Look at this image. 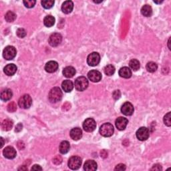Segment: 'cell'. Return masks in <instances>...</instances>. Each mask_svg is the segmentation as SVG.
I'll list each match as a JSON object with an SVG mask.
<instances>
[{"label":"cell","instance_id":"obj_1","mask_svg":"<svg viewBox=\"0 0 171 171\" xmlns=\"http://www.w3.org/2000/svg\"><path fill=\"white\" fill-rule=\"evenodd\" d=\"M62 98V92L60 88L54 87L49 91L48 99L52 103H56L60 101Z\"/></svg>","mask_w":171,"mask_h":171},{"label":"cell","instance_id":"obj_2","mask_svg":"<svg viewBox=\"0 0 171 171\" xmlns=\"http://www.w3.org/2000/svg\"><path fill=\"white\" fill-rule=\"evenodd\" d=\"M100 134L104 137H110L114 134V126L110 123H105L102 124L99 129Z\"/></svg>","mask_w":171,"mask_h":171},{"label":"cell","instance_id":"obj_3","mask_svg":"<svg viewBox=\"0 0 171 171\" xmlns=\"http://www.w3.org/2000/svg\"><path fill=\"white\" fill-rule=\"evenodd\" d=\"M75 88L78 91L82 92L85 90L88 86V80L84 76H80L76 79L74 82Z\"/></svg>","mask_w":171,"mask_h":171},{"label":"cell","instance_id":"obj_4","mask_svg":"<svg viewBox=\"0 0 171 171\" xmlns=\"http://www.w3.org/2000/svg\"><path fill=\"white\" fill-rule=\"evenodd\" d=\"M32 104V99L29 94H24L18 100V105L21 108L28 109Z\"/></svg>","mask_w":171,"mask_h":171},{"label":"cell","instance_id":"obj_5","mask_svg":"<svg viewBox=\"0 0 171 171\" xmlns=\"http://www.w3.org/2000/svg\"><path fill=\"white\" fill-rule=\"evenodd\" d=\"M16 53H17L16 49L14 46H11V45H8L3 49V56L6 60H13L15 57Z\"/></svg>","mask_w":171,"mask_h":171},{"label":"cell","instance_id":"obj_6","mask_svg":"<svg viewBox=\"0 0 171 171\" xmlns=\"http://www.w3.org/2000/svg\"><path fill=\"white\" fill-rule=\"evenodd\" d=\"M100 61V56L98 52H92L87 58V63L90 66H97Z\"/></svg>","mask_w":171,"mask_h":171},{"label":"cell","instance_id":"obj_7","mask_svg":"<svg viewBox=\"0 0 171 171\" xmlns=\"http://www.w3.org/2000/svg\"><path fill=\"white\" fill-rule=\"evenodd\" d=\"M96 128V122L93 118H87L83 123V128L86 132H93Z\"/></svg>","mask_w":171,"mask_h":171},{"label":"cell","instance_id":"obj_8","mask_svg":"<svg viewBox=\"0 0 171 171\" xmlns=\"http://www.w3.org/2000/svg\"><path fill=\"white\" fill-rule=\"evenodd\" d=\"M68 167L72 170H78L82 165V159L76 156L71 157L68 160Z\"/></svg>","mask_w":171,"mask_h":171},{"label":"cell","instance_id":"obj_9","mask_svg":"<svg viewBox=\"0 0 171 171\" xmlns=\"http://www.w3.org/2000/svg\"><path fill=\"white\" fill-rule=\"evenodd\" d=\"M62 41V36L58 33H53L49 37L48 42L52 47H56L59 45Z\"/></svg>","mask_w":171,"mask_h":171},{"label":"cell","instance_id":"obj_10","mask_svg":"<svg viewBox=\"0 0 171 171\" xmlns=\"http://www.w3.org/2000/svg\"><path fill=\"white\" fill-rule=\"evenodd\" d=\"M136 135L137 139L140 141L147 140L150 135L149 130L146 127H140L139 130L136 131Z\"/></svg>","mask_w":171,"mask_h":171},{"label":"cell","instance_id":"obj_11","mask_svg":"<svg viewBox=\"0 0 171 171\" xmlns=\"http://www.w3.org/2000/svg\"><path fill=\"white\" fill-rule=\"evenodd\" d=\"M135 108L132 104L130 102H126L123 104L121 107V112L125 116H131L134 113Z\"/></svg>","mask_w":171,"mask_h":171},{"label":"cell","instance_id":"obj_12","mask_svg":"<svg viewBox=\"0 0 171 171\" xmlns=\"http://www.w3.org/2000/svg\"><path fill=\"white\" fill-rule=\"evenodd\" d=\"M89 80L93 82H98L102 79V74L98 70H91L88 73Z\"/></svg>","mask_w":171,"mask_h":171},{"label":"cell","instance_id":"obj_13","mask_svg":"<svg viewBox=\"0 0 171 171\" xmlns=\"http://www.w3.org/2000/svg\"><path fill=\"white\" fill-rule=\"evenodd\" d=\"M3 156L6 158H8V159H14V158L16 156V151L15 148L12 147H7L4 148L3 151Z\"/></svg>","mask_w":171,"mask_h":171},{"label":"cell","instance_id":"obj_14","mask_svg":"<svg viewBox=\"0 0 171 171\" xmlns=\"http://www.w3.org/2000/svg\"><path fill=\"white\" fill-rule=\"evenodd\" d=\"M128 123V120L124 117H119L116 120L115 125L119 130H124L126 128L127 124Z\"/></svg>","mask_w":171,"mask_h":171},{"label":"cell","instance_id":"obj_15","mask_svg":"<svg viewBox=\"0 0 171 171\" xmlns=\"http://www.w3.org/2000/svg\"><path fill=\"white\" fill-rule=\"evenodd\" d=\"M58 69V64L56 61H49L45 66V70L48 73H53Z\"/></svg>","mask_w":171,"mask_h":171},{"label":"cell","instance_id":"obj_16","mask_svg":"<svg viewBox=\"0 0 171 171\" xmlns=\"http://www.w3.org/2000/svg\"><path fill=\"white\" fill-rule=\"evenodd\" d=\"M70 135L74 140H78L81 139V138L82 137V131L80 128H74L70 130Z\"/></svg>","mask_w":171,"mask_h":171},{"label":"cell","instance_id":"obj_17","mask_svg":"<svg viewBox=\"0 0 171 171\" xmlns=\"http://www.w3.org/2000/svg\"><path fill=\"white\" fill-rule=\"evenodd\" d=\"M17 70H18L17 66H16L15 64H7L6 67L4 68L3 71H4V73H5L6 75L11 76H13V75H14L16 73Z\"/></svg>","mask_w":171,"mask_h":171},{"label":"cell","instance_id":"obj_18","mask_svg":"<svg viewBox=\"0 0 171 171\" xmlns=\"http://www.w3.org/2000/svg\"><path fill=\"white\" fill-rule=\"evenodd\" d=\"M74 3L72 1H66L62 6V10L66 14H68L72 11Z\"/></svg>","mask_w":171,"mask_h":171},{"label":"cell","instance_id":"obj_19","mask_svg":"<svg viewBox=\"0 0 171 171\" xmlns=\"http://www.w3.org/2000/svg\"><path fill=\"white\" fill-rule=\"evenodd\" d=\"M84 169L86 171H94L97 169V163L93 160H87L84 164Z\"/></svg>","mask_w":171,"mask_h":171},{"label":"cell","instance_id":"obj_20","mask_svg":"<svg viewBox=\"0 0 171 171\" xmlns=\"http://www.w3.org/2000/svg\"><path fill=\"white\" fill-rule=\"evenodd\" d=\"M118 74L120 76L123 78H130L132 76V71L128 67L121 68Z\"/></svg>","mask_w":171,"mask_h":171},{"label":"cell","instance_id":"obj_21","mask_svg":"<svg viewBox=\"0 0 171 171\" xmlns=\"http://www.w3.org/2000/svg\"><path fill=\"white\" fill-rule=\"evenodd\" d=\"M12 96H13L12 91L9 88H6L2 92L0 97H1L2 100L8 101L12 98Z\"/></svg>","mask_w":171,"mask_h":171},{"label":"cell","instance_id":"obj_22","mask_svg":"<svg viewBox=\"0 0 171 171\" xmlns=\"http://www.w3.org/2000/svg\"><path fill=\"white\" fill-rule=\"evenodd\" d=\"M63 74L66 78H72L76 74V70L72 66H67L63 70Z\"/></svg>","mask_w":171,"mask_h":171},{"label":"cell","instance_id":"obj_23","mask_svg":"<svg viewBox=\"0 0 171 171\" xmlns=\"http://www.w3.org/2000/svg\"><path fill=\"white\" fill-rule=\"evenodd\" d=\"M70 144L68 141H66V140L62 141L60 144L59 150L61 154H65L66 153H68L70 151Z\"/></svg>","mask_w":171,"mask_h":171},{"label":"cell","instance_id":"obj_24","mask_svg":"<svg viewBox=\"0 0 171 171\" xmlns=\"http://www.w3.org/2000/svg\"><path fill=\"white\" fill-rule=\"evenodd\" d=\"M62 89H63L66 92H70L74 88V84L71 80H66L62 82Z\"/></svg>","mask_w":171,"mask_h":171},{"label":"cell","instance_id":"obj_25","mask_svg":"<svg viewBox=\"0 0 171 171\" xmlns=\"http://www.w3.org/2000/svg\"><path fill=\"white\" fill-rule=\"evenodd\" d=\"M13 121L10 119L4 120L2 124V130L4 131H9L13 127Z\"/></svg>","mask_w":171,"mask_h":171},{"label":"cell","instance_id":"obj_26","mask_svg":"<svg viewBox=\"0 0 171 171\" xmlns=\"http://www.w3.org/2000/svg\"><path fill=\"white\" fill-rule=\"evenodd\" d=\"M141 14L145 17H151L152 14V9L151 6L144 5L141 8Z\"/></svg>","mask_w":171,"mask_h":171},{"label":"cell","instance_id":"obj_27","mask_svg":"<svg viewBox=\"0 0 171 171\" xmlns=\"http://www.w3.org/2000/svg\"><path fill=\"white\" fill-rule=\"evenodd\" d=\"M44 24L48 28L52 27L55 24V18L52 15L45 16L44 19Z\"/></svg>","mask_w":171,"mask_h":171},{"label":"cell","instance_id":"obj_28","mask_svg":"<svg viewBox=\"0 0 171 171\" xmlns=\"http://www.w3.org/2000/svg\"><path fill=\"white\" fill-rule=\"evenodd\" d=\"M146 68H147V70L148 72L151 73H153L155 72L158 69V66L157 64L155 63V62H150L147 64V66H146Z\"/></svg>","mask_w":171,"mask_h":171},{"label":"cell","instance_id":"obj_29","mask_svg":"<svg viewBox=\"0 0 171 171\" xmlns=\"http://www.w3.org/2000/svg\"><path fill=\"white\" fill-rule=\"evenodd\" d=\"M104 73H105L106 75H107V76H112V75L114 74L115 68L114 66L109 64V65H107L106 66H105V68H104Z\"/></svg>","mask_w":171,"mask_h":171},{"label":"cell","instance_id":"obj_30","mask_svg":"<svg viewBox=\"0 0 171 171\" xmlns=\"http://www.w3.org/2000/svg\"><path fill=\"white\" fill-rule=\"evenodd\" d=\"M129 66H130V67L132 70L136 71L138 70H139L140 66V64L139 61L136 59H132L129 62Z\"/></svg>","mask_w":171,"mask_h":171},{"label":"cell","instance_id":"obj_31","mask_svg":"<svg viewBox=\"0 0 171 171\" xmlns=\"http://www.w3.org/2000/svg\"><path fill=\"white\" fill-rule=\"evenodd\" d=\"M5 19L7 22H13L16 19V15L15 14L14 12L9 11L6 13L5 15Z\"/></svg>","mask_w":171,"mask_h":171},{"label":"cell","instance_id":"obj_32","mask_svg":"<svg viewBox=\"0 0 171 171\" xmlns=\"http://www.w3.org/2000/svg\"><path fill=\"white\" fill-rule=\"evenodd\" d=\"M41 3L45 9H50L54 5V1L52 0H43Z\"/></svg>","mask_w":171,"mask_h":171},{"label":"cell","instance_id":"obj_33","mask_svg":"<svg viewBox=\"0 0 171 171\" xmlns=\"http://www.w3.org/2000/svg\"><path fill=\"white\" fill-rule=\"evenodd\" d=\"M164 123L167 126H171V115H170V112H168L166 114L165 117L163 118Z\"/></svg>","mask_w":171,"mask_h":171},{"label":"cell","instance_id":"obj_34","mask_svg":"<svg viewBox=\"0 0 171 171\" xmlns=\"http://www.w3.org/2000/svg\"><path fill=\"white\" fill-rule=\"evenodd\" d=\"M16 34H17V36L20 37V38H24V37L26 36L27 33L24 28H18L17 32H16Z\"/></svg>","mask_w":171,"mask_h":171},{"label":"cell","instance_id":"obj_35","mask_svg":"<svg viewBox=\"0 0 171 171\" xmlns=\"http://www.w3.org/2000/svg\"><path fill=\"white\" fill-rule=\"evenodd\" d=\"M17 110V105L14 102H11L7 105V110L10 112H14Z\"/></svg>","mask_w":171,"mask_h":171},{"label":"cell","instance_id":"obj_36","mask_svg":"<svg viewBox=\"0 0 171 171\" xmlns=\"http://www.w3.org/2000/svg\"><path fill=\"white\" fill-rule=\"evenodd\" d=\"M36 2L35 0H27V1H24V6L28 8L34 7Z\"/></svg>","mask_w":171,"mask_h":171},{"label":"cell","instance_id":"obj_37","mask_svg":"<svg viewBox=\"0 0 171 171\" xmlns=\"http://www.w3.org/2000/svg\"><path fill=\"white\" fill-rule=\"evenodd\" d=\"M62 158L60 156H56L55 158L53 159V162L55 165H60L62 163Z\"/></svg>","mask_w":171,"mask_h":171},{"label":"cell","instance_id":"obj_38","mask_svg":"<svg viewBox=\"0 0 171 171\" xmlns=\"http://www.w3.org/2000/svg\"><path fill=\"white\" fill-rule=\"evenodd\" d=\"M126 170V165L124 164H119L117 166H116V168L114 169V170H120V171H122Z\"/></svg>","mask_w":171,"mask_h":171},{"label":"cell","instance_id":"obj_39","mask_svg":"<svg viewBox=\"0 0 171 171\" xmlns=\"http://www.w3.org/2000/svg\"><path fill=\"white\" fill-rule=\"evenodd\" d=\"M120 96H121V93L120 90H115L113 92V94H112V96H113V98L115 100L119 99L120 98Z\"/></svg>","mask_w":171,"mask_h":171},{"label":"cell","instance_id":"obj_40","mask_svg":"<svg viewBox=\"0 0 171 171\" xmlns=\"http://www.w3.org/2000/svg\"><path fill=\"white\" fill-rule=\"evenodd\" d=\"M162 169V166L160 165H158V164H156V165H154L153 166V167L151 169V170H161Z\"/></svg>","mask_w":171,"mask_h":171},{"label":"cell","instance_id":"obj_41","mask_svg":"<svg viewBox=\"0 0 171 171\" xmlns=\"http://www.w3.org/2000/svg\"><path fill=\"white\" fill-rule=\"evenodd\" d=\"M31 170H42V168H41L40 165H35L32 166Z\"/></svg>","mask_w":171,"mask_h":171},{"label":"cell","instance_id":"obj_42","mask_svg":"<svg viewBox=\"0 0 171 171\" xmlns=\"http://www.w3.org/2000/svg\"><path fill=\"white\" fill-rule=\"evenodd\" d=\"M22 124H21V123H19V124H18V125H17V126H16V127H15V132H20L21 130H22Z\"/></svg>","mask_w":171,"mask_h":171},{"label":"cell","instance_id":"obj_43","mask_svg":"<svg viewBox=\"0 0 171 171\" xmlns=\"http://www.w3.org/2000/svg\"><path fill=\"white\" fill-rule=\"evenodd\" d=\"M107 156H108V153L106 151H104H104L101 152V156H102L103 158H106Z\"/></svg>","mask_w":171,"mask_h":171},{"label":"cell","instance_id":"obj_44","mask_svg":"<svg viewBox=\"0 0 171 171\" xmlns=\"http://www.w3.org/2000/svg\"><path fill=\"white\" fill-rule=\"evenodd\" d=\"M19 170H28V168L27 167H25V166H21L20 168L18 169Z\"/></svg>","mask_w":171,"mask_h":171},{"label":"cell","instance_id":"obj_45","mask_svg":"<svg viewBox=\"0 0 171 171\" xmlns=\"http://www.w3.org/2000/svg\"><path fill=\"white\" fill-rule=\"evenodd\" d=\"M1 140H2V145H1V148H2V147H3V144H4V143H3V138H1Z\"/></svg>","mask_w":171,"mask_h":171},{"label":"cell","instance_id":"obj_46","mask_svg":"<svg viewBox=\"0 0 171 171\" xmlns=\"http://www.w3.org/2000/svg\"><path fill=\"white\" fill-rule=\"evenodd\" d=\"M94 3H99L102 2V1H100V2H95V1H94Z\"/></svg>","mask_w":171,"mask_h":171}]
</instances>
